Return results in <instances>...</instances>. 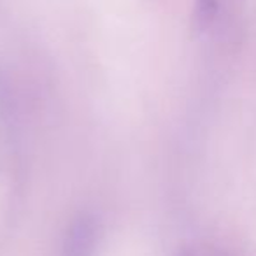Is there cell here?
Instances as JSON below:
<instances>
[{"label":"cell","mask_w":256,"mask_h":256,"mask_svg":"<svg viewBox=\"0 0 256 256\" xmlns=\"http://www.w3.org/2000/svg\"><path fill=\"white\" fill-rule=\"evenodd\" d=\"M98 223L90 212H79L68 223L62 242V256H95Z\"/></svg>","instance_id":"1"},{"label":"cell","mask_w":256,"mask_h":256,"mask_svg":"<svg viewBox=\"0 0 256 256\" xmlns=\"http://www.w3.org/2000/svg\"><path fill=\"white\" fill-rule=\"evenodd\" d=\"M218 14V0H195L193 8V28L204 32Z\"/></svg>","instance_id":"2"},{"label":"cell","mask_w":256,"mask_h":256,"mask_svg":"<svg viewBox=\"0 0 256 256\" xmlns=\"http://www.w3.org/2000/svg\"><path fill=\"white\" fill-rule=\"evenodd\" d=\"M16 112V102L12 96V90L9 84V79L0 70V120L11 123Z\"/></svg>","instance_id":"3"}]
</instances>
